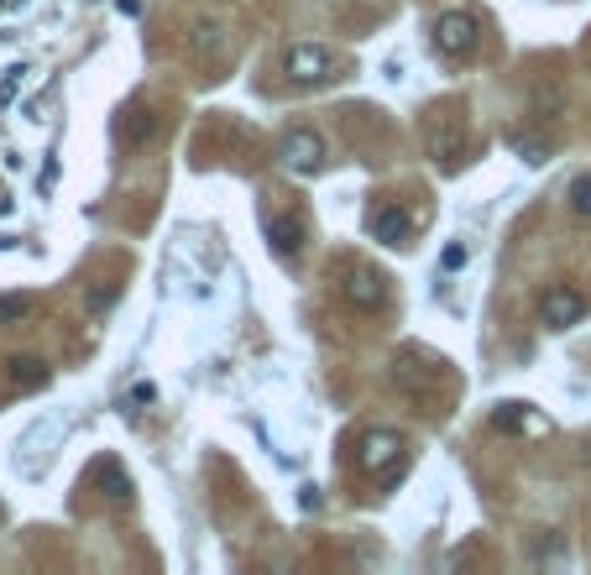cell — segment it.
Segmentation results:
<instances>
[{"label":"cell","instance_id":"obj_1","mask_svg":"<svg viewBox=\"0 0 591 575\" xmlns=\"http://www.w3.org/2000/svg\"><path fill=\"white\" fill-rule=\"evenodd\" d=\"M361 471L377 476V481H398L403 466H408V445H403V434L398 429H367L361 434Z\"/></svg>","mask_w":591,"mask_h":575},{"label":"cell","instance_id":"obj_2","mask_svg":"<svg viewBox=\"0 0 591 575\" xmlns=\"http://www.w3.org/2000/svg\"><path fill=\"white\" fill-rule=\"evenodd\" d=\"M435 48L445 53V58H476L482 53V16L476 11H445L440 21H435Z\"/></svg>","mask_w":591,"mask_h":575},{"label":"cell","instance_id":"obj_3","mask_svg":"<svg viewBox=\"0 0 591 575\" xmlns=\"http://www.w3.org/2000/svg\"><path fill=\"white\" fill-rule=\"evenodd\" d=\"M283 74L299 89H320V84L335 79V58H330V48H320V42H293L283 53Z\"/></svg>","mask_w":591,"mask_h":575},{"label":"cell","instance_id":"obj_4","mask_svg":"<svg viewBox=\"0 0 591 575\" xmlns=\"http://www.w3.org/2000/svg\"><path fill=\"white\" fill-rule=\"evenodd\" d=\"M429 157H435L440 173H456L466 163V121L450 110H435V121H429Z\"/></svg>","mask_w":591,"mask_h":575},{"label":"cell","instance_id":"obj_5","mask_svg":"<svg viewBox=\"0 0 591 575\" xmlns=\"http://www.w3.org/2000/svg\"><path fill=\"white\" fill-rule=\"evenodd\" d=\"M340 298H346L351 309L372 314V309L388 304V278H382L377 267H367V262H351L346 272H340Z\"/></svg>","mask_w":591,"mask_h":575},{"label":"cell","instance_id":"obj_6","mask_svg":"<svg viewBox=\"0 0 591 575\" xmlns=\"http://www.w3.org/2000/svg\"><path fill=\"white\" fill-rule=\"evenodd\" d=\"M278 157L293 168V173H325V157H330V147H325V136L320 131H309V126H293L283 142H278Z\"/></svg>","mask_w":591,"mask_h":575},{"label":"cell","instance_id":"obj_7","mask_svg":"<svg viewBox=\"0 0 591 575\" xmlns=\"http://www.w3.org/2000/svg\"><path fill=\"white\" fill-rule=\"evenodd\" d=\"M539 314H544V325H550V330H571V325H581V319H586V298L571 283H555V288H544Z\"/></svg>","mask_w":591,"mask_h":575},{"label":"cell","instance_id":"obj_8","mask_svg":"<svg viewBox=\"0 0 591 575\" xmlns=\"http://www.w3.org/2000/svg\"><path fill=\"white\" fill-rule=\"evenodd\" d=\"M393 382L403 387V393H435V382H440V366H435V356H424V351H398V361H393Z\"/></svg>","mask_w":591,"mask_h":575},{"label":"cell","instance_id":"obj_9","mask_svg":"<svg viewBox=\"0 0 591 575\" xmlns=\"http://www.w3.org/2000/svg\"><path fill=\"white\" fill-rule=\"evenodd\" d=\"M367 230L382 241V246H393V251H403L408 246V236H414V220H408L398 204H382V210H372L367 215Z\"/></svg>","mask_w":591,"mask_h":575},{"label":"cell","instance_id":"obj_10","mask_svg":"<svg viewBox=\"0 0 591 575\" xmlns=\"http://www.w3.org/2000/svg\"><path fill=\"white\" fill-rule=\"evenodd\" d=\"M152 136H157V110H152V105H131V110H121V121H116V142H121L126 152L147 147Z\"/></svg>","mask_w":591,"mask_h":575},{"label":"cell","instance_id":"obj_11","mask_svg":"<svg viewBox=\"0 0 591 575\" xmlns=\"http://www.w3.org/2000/svg\"><path fill=\"white\" fill-rule=\"evenodd\" d=\"M6 377H11L16 393H37V387L53 382V372H48V361H42V356H11L6 361Z\"/></svg>","mask_w":591,"mask_h":575},{"label":"cell","instance_id":"obj_12","mask_svg":"<svg viewBox=\"0 0 591 575\" xmlns=\"http://www.w3.org/2000/svg\"><path fill=\"white\" fill-rule=\"evenodd\" d=\"M267 241H272V257H299V246H304V220H293V215H272L267 220Z\"/></svg>","mask_w":591,"mask_h":575},{"label":"cell","instance_id":"obj_13","mask_svg":"<svg viewBox=\"0 0 591 575\" xmlns=\"http://www.w3.org/2000/svg\"><path fill=\"white\" fill-rule=\"evenodd\" d=\"M492 424H497V429H518V434H550V419L529 413V403H503Z\"/></svg>","mask_w":591,"mask_h":575},{"label":"cell","instance_id":"obj_14","mask_svg":"<svg viewBox=\"0 0 591 575\" xmlns=\"http://www.w3.org/2000/svg\"><path fill=\"white\" fill-rule=\"evenodd\" d=\"M508 147H513L518 157H524L529 168H544V163L555 157V142H550V136H529V131H513V136H508Z\"/></svg>","mask_w":591,"mask_h":575},{"label":"cell","instance_id":"obj_15","mask_svg":"<svg viewBox=\"0 0 591 575\" xmlns=\"http://www.w3.org/2000/svg\"><path fill=\"white\" fill-rule=\"evenodd\" d=\"M32 314V298L27 293H0V325H21Z\"/></svg>","mask_w":591,"mask_h":575},{"label":"cell","instance_id":"obj_16","mask_svg":"<svg viewBox=\"0 0 591 575\" xmlns=\"http://www.w3.org/2000/svg\"><path fill=\"white\" fill-rule=\"evenodd\" d=\"M565 110V84H534V115H560Z\"/></svg>","mask_w":591,"mask_h":575},{"label":"cell","instance_id":"obj_17","mask_svg":"<svg viewBox=\"0 0 591 575\" xmlns=\"http://www.w3.org/2000/svg\"><path fill=\"white\" fill-rule=\"evenodd\" d=\"M100 481H105V497H110V502H126V497H131V481L121 476L116 460H105V466H100Z\"/></svg>","mask_w":591,"mask_h":575},{"label":"cell","instance_id":"obj_18","mask_svg":"<svg viewBox=\"0 0 591 575\" xmlns=\"http://www.w3.org/2000/svg\"><path fill=\"white\" fill-rule=\"evenodd\" d=\"M466 262H471V246H466V241H450V246L440 251V267H445V272H461Z\"/></svg>","mask_w":591,"mask_h":575},{"label":"cell","instance_id":"obj_19","mask_svg":"<svg viewBox=\"0 0 591 575\" xmlns=\"http://www.w3.org/2000/svg\"><path fill=\"white\" fill-rule=\"evenodd\" d=\"M571 210L591 220V178H576V183H571Z\"/></svg>","mask_w":591,"mask_h":575},{"label":"cell","instance_id":"obj_20","mask_svg":"<svg viewBox=\"0 0 591 575\" xmlns=\"http://www.w3.org/2000/svg\"><path fill=\"white\" fill-rule=\"evenodd\" d=\"M21 74H27V68H11V74L0 79V105H11V100H16V89H21Z\"/></svg>","mask_w":591,"mask_h":575},{"label":"cell","instance_id":"obj_21","mask_svg":"<svg viewBox=\"0 0 591 575\" xmlns=\"http://www.w3.org/2000/svg\"><path fill=\"white\" fill-rule=\"evenodd\" d=\"M116 6H121L126 16H136V11H142V0H116Z\"/></svg>","mask_w":591,"mask_h":575},{"label":"cell","instance_id":"obj_22","mask_svg":"<svg viewBox=\"0 0 591 575\" xmlns=\"http://www.w3.org/2000/svg\"><path fill=\"white\" fill-rule=\"evenodd\" d=\"M581 58H586V63H591V37H586V42H581Z\"/></svg>","mask_w":591,"mask_h":575},{"label":"cell","instance_id":"obj_23","mask_svg":"<svg viewBox=\"0 0 591 575\" xmlns=\"http://www.w3.org/2000/svg\"><path fill=\"white\" fill-rule=\"evenodd\" d=\"M0 6H6V0H0Z\"/></svg>","mask_w":591,"mask_h":575}]
</instances>
